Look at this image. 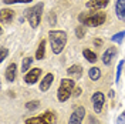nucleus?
<instances>
[{
  "label": "nucleus",
  "mask_w": 125,
  "mask_h": 124,
  "mask_svg": "<svg viewBox=\"0 0 125 124\" xmlns=\"http://www.w3.org/2000/svg\"><path fill=\"white\" fill-rule=\"evenodd\" d=\"M48 40H50L53 53L60 54L67 43V33H64L61 30H51L48 33Z\"/></svg>",
  "instance_id": "f257e3e1"
},
{
  "label": "nucleus",
  "mask_w": 125,
  "mask_h": 124,
  "mask_svg": "<svg viewBox=\"0 0 125 124\" xmlns=\"http://www.w3.org/2000/svg\"><path fill=\"white\" fill-rule=\"evenodd\" d=\"M80 22L84 23L85 26H90V27H97L105 22V13L104 12L83 13V14H80Z\"/></svg>",
  "instance_id": "f03ea898"
},
{
  "label": "nucleus",
  "mask_w": 125,
  "mask_h": 124,
  "mask_svg": "<svg viewBox=\"0 0 125 124\" xmlns=\"http://www.w3.org/2000/svg\"><path fill=\"white\" fill-rule=\"evenodd\" d=\"M73 91H74V80L64 78L60 83L58 91H57V97H58L60 101H67L73 96Z\"/></svg>",
  "instance_id": "7ed1b4c3"
},
{
  "label": "nucleus",
  "mask_w": 125,
  "mask_h": 124,
  "mask_svg": "<svg viewBox=\"0 0 125 124\" xmlns=\"http://www.w3.org/2000/svg\"><path fill=\"white\" fill-rule=\"evenodd\" d=\"M41 14H43V3H39V4H36L34 7L26 10V17L29 19V23H30V26L33 29H36V27L39 26Z\"/></svg>",
  "instance_id": "20e7f679"
},
{
  "label": "nucleus",
  "mask_w": 125,
  "mask_h": 124,
  "mask_svg": "<svg viewBox=\"0 0 125 124\" xmlns=\"http://www.w3.org/2000/svg\"><path fill=\"white\" fill-rule=\"evenodd\" d=\"M84 116H85V109L83 106H80V107H77V109L73 111L68 124H83Z\"/></svg>",
  "instance_id": "39448f33"
},
{
  "label": "nucleus",
  "mask_w": 125,
  "mask_h": 124,
  "mask_svg": "<svg viewBox=\"0 0 125 124\" xmlns=\"http://www.w3.org/2000/svg\"><path fill=\"white\" fill-rule=\"evenodd\" d=\"M93 106H94V111L97 113V114H100L102 111V107H104V103H105V97H104V94L102 93H94L93 94Z\"/></svg>",
  "instance_id": "423d86ee"
},
{
  "label": "nucleus",
  "mask_w": 125,
  "mask_h": 124,
  "mask_svg": "<svg viewBox=\"0 0 125 124\" xmlns=\"http://www.w3.org/2000/svg\"><path fill=\"white\" fill-rule=\"evenodd\" d=\"M40 74H41V69H33L30 73H27V74H26L24 80H26V83H27V84H34V83L39 80Z\"/></svg>",
  "instance_id": "0eeeda50"
},
{
  "label": "nucleus",
  "mask_w": 125,
  "mask_h": 124,
  "mask_svg": "<svg viewBox=\"0 0 125 124\" xmlns=\"http://www.w3.org/2000/svg\"><path fill=\"white\" fill-rule=\"evenodd\" d=\"M117 54V49L115 47H109V49H107L105 51H104V54H102V62H104V64H111V62H112V59H114V56Z\"/></svg>",
  "instance_id": "6e6552de"
},
{
  "label": "nucleus",
  "mask_w": 125,
  "mask_h": 124,
  "mask_svg": "<svg viewBox=\"0 0 125 124\" xmlns=\"http://www.w3.org/2000/svg\"><path fill=\"white\" fill-rule=\"evenodd\" d=\"M108 4V0H90L87 1V7L88 9H94V10H101L102 7H105Z\"/></svg>",
  "instance_id": "1a4fd4ad"
},
{
  "label": "nucleus",
  "mask_w": 125,
  "mask_h": 124,
  "mask_svg": "<svg viewBox=\"0 0 125 124\" xmlns=\"http://www.w3.org/2000/svg\"><path fill=\"white\" fill-rule=\"evenodd\" d=\"M115 13H117V17L119 20H125V0H117Z\"/></svg>",
  "instance_id": "9d476101"
},
{
  "label": "nucleus",
  "mask_w": 125,
  "mask_h": 124,
  "mask_svg": "<svg viewBox=\"0 0 125 124\" xmlns=\"http://www.w3.org/2000/svg\"><path fill=\"white\" fill-rule=\"evenodd\" d=\"M13 16H14V13H13L11 10L3 9V10L0 12V22H1V23H10L11 19H13Z\"/></svg>",
  "instance_id": "9b49d317"
},
{
  "label": "nucleus",
  "mask_w": 125,
  "mask_h": 124,
  "mask_svg": "<svg viewBox=\"0 0 125 124\" xmlns=\"http://www.w3.org/2000/svg\"><path fill=\"white\" fill-rule=\"evenodd\" d=\"M51 83H53V74H46V77H44V80L40 83V90L41 91H47L48 88H50V86H51Z\"/></svg>",
  "instance_id": "f8f14e48"
},
{
  "label": "nucleus",
  "mask_w": 125,
  "mask_h": 124,
  "mask_svg": "<svg viewBox=\"0 0 125 124\" xmlns=\"http://www.w3.org/2000/svg\"><path fill=\"white\" fill-rule=\"evenodd\" d=\"M67 73H68L70 76H73V77L80 78L81 76H83V67H81V66H77V64H74V66H71L70 69L67 70Z\"/></svg>",
  "instance_id": "ddd939ff"
},
{
  "label": "nucleus",
  "mask_w": 125,
  "mask_h": 124,
  "mask_svg": "<svg viewBox=\"0 0 125 124\" xmlns=\"http://www.w3.org/2000/svg\"><path fill=\"white\" fill-rule=\"evenodd\" d=\"M16 64L14 63H11L10 66L7 67V70H6V78H7L9 81H14L16 78Z\"/></svg>",
  "instance_id": "4468645a"
},
{
  "label": "nucleus",
  "mask_w": 125,
  "mask_h": 124,
  "mask_svg": "<svg viewBox=\"0 0 125 124\" xmlns=\"http://www.w3.org/2000/svg\"><path fill=\"white\" fill-rule=\"evenodd\" d=\"M46 54V40H41L39 44V49H37V51H36V59L37 60H41L43 57Z\"/></svg>",
  "instance_id": "2eb2a0df"
},
{
  "label": "nucleus",
  "mask_w": 125,
  "mask_h": 124,
  "mask_svg": "<svg viewBox=\"0 0 125 124\" xmlns=\"http://www.w3.org/2000/svg\"><path fill=\"white\" fill-rule=\"evenodd\" d=\"M88 76H90V78H91L93 81H97L98 78L101 77V70L98 69V67H93V69H90Z\"/></svg>",
  "instance_id": "dca6fc26"
},
{
  "label": "nucleus",
  "mask_w": 125,
  "mask_h": 124,
  "mask_svg": "<svg viewBox=\"0 0 125 124\" xmlns=\"http://www.w3.org/2000/svg\"><path fill=\"white\" fill-rule=\"evenodd\" d=\"M83 54H84V57H85L90 63H95L98 60V59H97V54H95L94 51H91V50H88V49H85V50L83 51Z\"/></svg>",
  "instance_id": "f3484780"
},
{
  "label": "nucleus",
  "mask_w": 125,
  "mask_h": 124,
  "mask_svg": "<svg viewBox=\"0 0 125 124\" xmlns=\"http://www.w3.org/2000/svg\"><path fill=\"white\" fill-rule=\"evenodd\" d=\"M26 124H48V123L43 117H33V118H29L26 121Z\"/></svg>",
  "instance_id": "a211bd4d"
},
{
  "label": "nucleus",
  "mask_w": 125,
  "mask_h": 124,
  "mask_svg": "<svg viewBox=\"0 0 125 124\" xmlns=\"http://www.w3.org/2000/svg\"><path fill=\"white\" fill-rule=\"evenodd\" d=\"M31 63H33V59H31V57H26L23 60V64H21V71H23V73H26L27 70L30 69Z\"/></svg>",
  "instance_id": "6ab92c4d"
},
{
  "label": "nucleus",
  "mask_w": 125,
  "mask_h": 124,
  "mask_svg": "<svg viewBox=\"0 0 125 124\" xmlns=\"http://www.w3.org/2000/svg\"><path fill=\"white\" fill-rule=\"evenodd\" d=\"M124 37H125V31H119V33H117L115 36H112V37H111V40H112L114 43H121Z\"/></svg>",
  "instance_id": "aec40b11"
},
{
  "label": "nucleus",
  "mask_w": 125,
  "mask_h": 124,
  "mask_svg": "<svg viewBox=\"0 0 125 124\" xmlns=\"http://www.w3.org/2000/svg\"><path fill=\"white\" fill-rule=\"evenodd\" d=\"M43 118H44L48 124H54L55 123V117H54V114H53V113H47V114H44V116H43Z\"/></svg>",
  "instance_id": "412c9836"
},
{
  "label": "nucleus",
  "mask_w": 125,
  "mask_h": 124,
  "mask_svg": "<svg viewBox=\"0 0 125 124\" xmlns=\"http://www.w3.org/2000/svg\"><path fill=\"white\" fill-rule=\"evenodd\" d=\"M75 34H77L78 39H83V37H84V34H85V29H84L83 26H78L77 29H75Z\"/></svg>",
  "instance_id": "4be33fe9"
},
{
  "label": "nucleus",
  "mask_w": 125,
  "mask_h": 124,
  "mask_svg": "<svg viewBox=\"0 0 125 124\" xmlns=\"http://www.w3.org/2000/svg\"><path fill=\"white\" fill-rule=\"evenodd\" d=\"M39 101H29L27 104H26V107H27V110H37L39 109Z\"/></svg>",
  "instance_id": "5701e85b"
},
{
  "label": "nucleus",
  "mask_w": 125,
  "mask_h": 124,
  "mask_svg": "<svg viewBox=\"0 0 125 124\" xmlns=\"http://www.w3.org/2000/svg\"><path fill=\"white\" fill-rule=\"evenodd\" d=\"M33 0H3L4 4H13V3H30Z\"/></svg>",
  "instance_id": "b1692460"
},
{
  "label": "nucleus",
  "mask_w": 125,
  "mask_h": 124,
  "mask_svg": "<svg viewBox=\"0 0 125 124\" xmlns=\"http://www.w3.org/2000/svg\"><path fill=\"white\" fill-rule=\"evenodd\" d=\"M122 66H124V62H119V64H118V69H117V80H115V81H119V76H121Z\"/></svg>",
  "instance_id": "393cba45"
},
{
  "label": "nucleus",
  "mask_w": 125,
  "mask_h": 124,
  "mask_svg": "<svg viewBox=\"0 0 125 124\" xmlns=\"http://www.w3.org/2000/svg\"><path fill=\"white\" fill-rule=\"evenodd\" d=\"M125 123V113L119 114V117L117 118V124H124Z\"/></svg>",
  "instance_id": "a878e982"
},
{
  "label": "nucleus",
  "mask_w": 125,
  "mask_h": 124,
  "mask_svg": "<svg viewBox=\"0 0 125 124\" xmlns=\"http://www.w3.org/2000/svg\"><path fill=\"white\" fill-rule=\"evenodd\" d=\"M6 56H7V50H6V49H1V57H0V60L3 62V60L6 59Z\"/></svg>",
  "instance_id": "bb28decb"
},
{
  "label": "nucleus",
  "mask_w": 125,
  "mask_h": 124,
  "mask_svg": "<svg viewBox=\"0 0 125 124\" xmlns=\"http://www.w3.org/2000/svg\"><path fill=\"white\" fill-rule=\"evenodd\" d=\"M48 22H50V24H55V17H54V13H51V14H50V19H48Z\"/></svg>",
  "instance_id": "cd10ccee"
},
{
  "label": "nucleus",
  "mask_w": 125,
  "mask_h": 124,
  "mask_svg": "<svg viewBox=\"0 0 125 124\" xmlns=\"http://www.w3.org/2000/svg\"><path fill=\"white\" fill-rule=\"evenodd\" d=\"M80 94H81V88H80V87H77V88L74 90V93H73V96H74V97H78Z\"/></svg>",
  "instance_id": "c85d7f7f"
},
{
  "label": "nucleus",
  "mask_w": 125,
  "mask_h": 124,
  "mask_svg": "<svg viewBox=\"0 0 125 124\" xmlns=\"http://www.w3.org/2000/svg\"><path fill=\"white\" fill-rule=\"evenodd\" d=\"M94 43H95V44H97V46L100 47V44H102V40H95V41H94Z\"/></svg>",
  "instance_id": "c756f323"
},
{
  "label": "nucleus",
  "mask_w": 125,
  "mask_h": 124,
  "mask_svg": "<svg viewBox=\"0 0 125 124\" xmlns=\"http://www.w3.org/2000/svg\"><path fill=\"white\" fill-rule=\"evenodd\" d=\"M114 96H115V93H114V90H111V91H109V97H111V99H112V97H114Z\"/></svg>",
  "instance_id": "7c9ffc66"
}]
</instances>
